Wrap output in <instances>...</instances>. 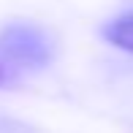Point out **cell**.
I'll return each instance as SVG.
<instances>
[{
    "instance_id": "6da1fadb",
    "label": "cell",
    "mask_w": 133,
    "mask_h": 133,
    "mask_svg": "<svg viewBox=\"0 0 133 133\" xmlns=\"http://www.w3.org/2000/svg\"><path fill=\"white\" fill-rule=\"evenodd\" d=\"M0 49L5 57L27 65H44L49 60V41L41 30L30 25H14L0 35Z\"/></svg>"
},
{
    "instance_id": "7a4b0ae2",
    "label": "cell",
    "mask_w": 133,
    "mask_h": 133,
    "mask_svg": "<svg viewBox=\"0 0 133 133\" xmlns=\"http://www.w3.org/2000/svg\"><path fill=\"white\" fill-rule=\"evenodd\" d=\"M103 35L114 46H119V49L133 54V14H125V16H119V19L109 22L103 27Z\"/></svg>"
},
{
    "instance_id": "3957f363",
    "label": "cell",
    "mask_w": 133,
    "mask_h": 133,
    "mask_svg": "<svg viewBox=\"0 0 133 133\" xmlns=\"http://www.w3.org/2000/svg\"><path fill=\"white\" fill-rule=\"evenodd\" d=\"M0 79H3V74H0Z\"/></svg>"
}]
</instances>
